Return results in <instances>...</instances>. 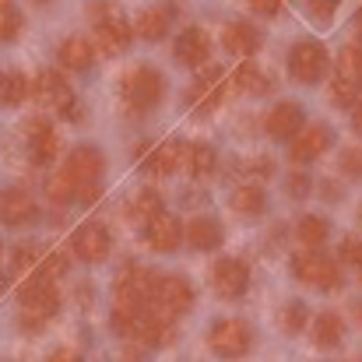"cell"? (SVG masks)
I'll use <instances>...</instances> for the list:
<instances>
[{
	"instance_id": "277c9868",
	"label": "cell",
	"mask_w": 362,
	"mask_h": 362,
	"mask_svg": "<svg viewBox=\"0 0 362 362\" xmlns=\"http://www.w3.org/2000/svg\"><path fill=\"white\" fill-rule=\"evenodd\" d=\"M148 303H151L155 313H162V317L173 320V317H180V313H187V310L194 306V285H190L187 278H180V274L155 278Z\"/></svg>"
},
{
	"instance_id": "e575fe53",
	"label": "cell",
	"mask_w": 362,
	"mask_h": 362,
	"mask_svg": "<svg viewBox=\"0 0 362 362\" xmlns=\"http://www.w3.org/2000/svg\"><path fill=\"white\" fill-rule=\"evenodd\" d=\"M74 194H78V190H74V183H71L64 173H60V176H53V180L46 183V197H49L53 204H71V201H74Z\"/></svg>"
},
{
	"instance_id": "5bb4252c",
	"label": "cell",
	"mask_w": 362,
	"mask_h": 362,
	"mask_svg": "<svg viewBox=\"0 0 362 362\" xmlns=\"http://www.w3.org/2000/svg\"><path fill=\"white\" fill-rule=\"evenodd\" d=\"M144 243H148V250H155V253H173L180 243H183V226H180V218L176 215H155L148 226H144Z\"/></svg>"
},
{
	"instance_id": "8d00e7d4",
	"label": "cell",
	"mask_w": 362,
	"mask_h": 362,
	"mask_svg": "<svg viewBox=\"0 0 362 362\" xmlns=\"http://www.w3.org/2000/svg\"><path fill=\"white\" fill-rule=\"evenodd\" d=\"M35 271H39V278L57 281V278L67 271V257H64V253H49V257H42V260L35 264Z\"/></svg>"
},
{
	"instance_id": "cb8c5ba5",
	"label": "cell",
	"mask_w": 362,
	"mask_h": 362,
	"mask_svg": "<svg viewBox=\"0 0 362 362\" xmlns=\"http://www.w3.org/2000/svg\"><path fill=\"white\" fill-rule=\"evenodd\" d=\"M134 32L148 42H158L165 32H169V11L165 7H144L134 21Z\"/></svg>"
},
{
	"instance_id": "2e32d148",
	"label": "cell",
	"mask_w": 362,
	"mask_h": 362,
	"mask_svg": "<svg viewBox=\"0 0 362 362\" xmlns=\"http://www.w3.org/2000/svg\"><path fill=\"white\" fill-rule=\"evenodd\" d=\"M134 338H137L144 349H162V345L173 341V324H169V317H162V313H155V310H144V313H137V320H134Z\"/></svg>"
},
{
	"instance_id": "d6986e66",
	"label": "cell",
	"mask_w": 362,
	"mask_h": 362,
	"mask_svg": "<svg viewBox=\"0 0 362 362\" xmlns=\"http://www.w3.org/2000/svg\"><path fill=\"white\" fill-rule=\"evenodd\" d=\"M28 95H35L39 106H67L74 95H71V85L57 74V71H42L35 78V85H28Z\"/></svg>"
},
{
	"instance_id": "ffe728a7",
	"label": "cell",
	"mask_w": 362,
	"mask_h": 362,
	"mask_svg": "<svg viewBox=\"0 0 362 362\" xmlns=\"http://www.w3.org/2000/svg\"><path fill=\"white\" fill-rule=\"evenodd\" d=\"M222 46L233 53V57H253L260 49V32L257 25L250 21H229L226 32H222Z\"/></svg>"
},
{
	"instance_id": "6da1fadb",
	"label": "cell",
	"mask_w": 362,
	"mask_h": 362,
	"mask_svg": "<svg viewBox=\"0 0 362 362\" xmlns=\"http://www.w3.org/2000/svg\"><path fill=\"white\" fill-rule=\"evenodd\" d=\"M151 285H155V274L148 267H137V264H127L113 285V313L120 317H137L148 310V296H151Z\"/></svg>"
},
{
	"instance_id": "3957f363",
	"label": "cell",
	"mask_w": 362,
	"mask_h": 362,
	"mask_svg": "<svg viewBox=\"0 0 362 362\" xmlns=\"http://www.w3.org/2000/svg\"><path fill=\"white\" fill-rule=\"evenodd\" d=\"M120 92H123L127 110L148 113L151 106L162 103V95H165V78H162V71H155V67L144 64V67H137V71H130V74L123 78Z\"/></svg>"
},
{
	"instance_id": "ee69618b",
	"label": "cell",
	"mask_w": 362,
	"mask_h": 362,
	"mask_svg": "<svg viewBox=\"0 0 362 362\" xmlns=\"http://www.w3.org/2000/svg\"><path fill=\"white\" fill-rule=\"evenodd\" d=\"M46 362H81V356H78L74 349H57V352H53Z\"/></svg>"
},
{
	"instance_id": "f35d334b",
	"label": "cell",
	"mask_w": 362,
	"mask_h": 362,
	"mask_svg": "<svg viewBox=\"0 0 362 362\" xmlns=\"http://www.w3.org/2000/svg\"><path fill=\"white\" fill-rule=\"evenodd\" d=\"M331 92H334V99H338L341 106H352V103L359 99V88H356V85H349V81H341V78H334V81H331Z\"/></svg>"
},
{
	"instance_id": "b9f144b4",
	"label": "cell",
	"mask_w": 362,
	"mask_h": 362,
	"mask_svg": "<svg viewBox=\"0 0 362 362\" xmlns=\"http://www.w3.org/2000/svg\"><path fill=\"white\" fill-rule=\"evenodd\" d=\"M288 194H292V197H306V194H310V180H306L303 173H296V176L288 180Z\"/></svg>"
},
{
	"instance_id": "44dd1931",
	"label": "cell",
	"mask_w": 362,
	"mask_h": 362,
	"mask_svg": "<svg viewBox=\"0 0 362 362\" xmlns=\"http://www.w3.org/2000/svg\"><path fill=\"white\" fill-rule=\"evenodd\" d=\"M57 57H60V64H64L67 71H88V67L95 64V46H92L88 39H81V35H67V39L60 42Z\"/></svg>"
},
{
	"instance_id": "603a6c76",
	"label": "cell",
	"mask_w": 362,
	"mask_h": 362,
	"mask_svg": "<svg viewBox=\"0 0 362 362\" xmlns=\"http://www.w3.org/2000/svg\"><path fill=\"white\" fill-rule=\"evenodd\" d=\"M183 155H187V148H183L180 141H169V144H162V148H155V151L148 155L144 169H148L151 176H169V173H176V169L183 165Z\"/></svg>"
},
{
	"instance_id": "f5cc1de1",
	"label": "cell",
	"mask_w": 362,
	"mask_h": 362,
	"mask_svg": "<svg viewBox=\"0 0 362 362\" xmlns=\"http://www.w3.org/2000/svg\"><path fill=\"white\" fill-rule=\"evenodd\" d=\"M4 4H7V0H0V7H4Z\"/></svg>"
},
{
	"instance_id": "7bdbcfd3",
	"label": "cell",
	"mask_w": 362,
	"mask_h": 362,
	"mask_svg": "<svg viewBox=\"0 0 362 362\" xmlns=\"http://www.w3.org/2000/svg\"><path fill=\"white\" fill-rule=\"evenodd\" d=\"M250 7H253L257 14H264V18H271V14H278V7H281V0H250Z\"/></svg>"
},
{
	"instance_id": "74e56055",
	"label": "cell",
	"mask_w": 362,
	"mask_h": 362,
	"mask_svg": "<svg viewBox=\"0 0 362 362\" xmlns=\"http://www.w3.org/2000/svg\"><path fill=\"white\" fill-rule=\"evenodd\" d=\"M341 173L345 176H362V148H345L341 151Z\"/></svg>"
},
{
	"instance_id": "83f0119b",
	"label": "cell",
	"mask_w": 362,
	"mask_h": 362,
	"mask_svg": "<svg viewBox=\"0 0 362 362\" xmlns=\"http://www.w3.org/2000/svg\"><path fill=\"white\" fill-rule=\"evenodd\" d=\"M267 208V197H264V190L257 187V183H243L233 190V211H240V215H260Z\"/></svg>"
},
{
	"instance_id": "9a60e30c",
	"label": "cell",
	"mask_w": 362,
	"mask_h": 362,
	"mask_svg": "<svg viewBox=\"0 0 362 362\" xmlns=\"http://www.w3.org/2000/svg\"><path fill=\"white\" fill-rule=\"evenodd\" d=\"M110 233L103 229V226H81L78 233H74V240H71V246H74V257H81L85 264H99V260H106L110 257Z\"/></svg>"
},
{
	"instance_id": "d590c367",
	"label": "cell",
	"mask_w": 362,
	"mask_h": 362,
	"mask_svg": "<svg viewBox=\"0 0 362 362\" xmlns=\"http://www.w3.org/2000/svg\"><path fill=\"white\" fill-rule=\"evenodd\" d=\"M18 32H21V14L11 4H4L0 7V42H11Z\"/></svg>"
},
{
	"instance_id": "7a4b0ae2",
	"label": "cell",
	"mask_w": 362,
	"mask_h": 362,
	"mask_svg": "<svg viewBox=\"0 0 362 362\" xmlns=\"http://www.w3.org/2000/svg\"><path fill=\"white\" fill-rule=\"evenodd\" d=\"M21 317H25V327L28 331H35V327H42L57 310H60V292H57V285L49 281V278H32V281H25L21 285Z\"/></svg>"
},
{
	"instance_id": "30bf717a",
	"label": "cell",
	"mask_w": 362,
	"mask_h": 362,
	"mask_svg": "<svg viewBox=\"0 0 362 362\" xmlns=\"http://www.w3.org/2000/svg\"><path fill=\"white\" fill-rule=\"evenodd\" d=\"M103 169H106V158H103V151L92 148V144L74 148V151L67 155V162H64V176L74 183V190H78L81 183H99Z\"/></svg>"
},
{
	"instance_id": "4dcf8cb0",
	"label": "cell",
	"mask_w": 362,
	"mask_h": 362,
	"mask_svg": "<svg viewBox=\"0 0 362 362\" xmlns=\"http://www.w3.org/2000/svg\"><path fill=\"white\" fill-rule=\"evenodd\" d=\"M338 78L362 88V46H345L338 53Z\"/></svg>"
},
{
	"instance_id": "816d5d0a",
	"label": "cell",
	"mask_w": 362,
	"mask_h": 362,
	"mask_svg": "<svg viewBox=\"0 0 362 362\" xmlns=\"http://www.w3.org/2000/svg\"><path fill=\"white\" fill-rule=\"evenodd\" d=\"M0 257H4V246H0Z\"/></svg>"
},
{
	"instance_id": "7c38bea8",
	"label": "cell",
	"mask_w": 362,
	"mask_h": 362,
	"mask_svg": "<svg viewBox=\"0 0 362 362\" xmlns=\"http://www.w3.org/2000/svg\"><path fill=\"white\" fill-rule=\"evenodd\" d=\"M288 141H292V144H288L292 162H313L317 155H324V151L331 148L334 134H331V127L313 123V127H299V134H292Z\"/></svg>"
},
{
	"instance_id": "f546056e",
	"label": "cell",
	"mask_w": 362,
	"mask_h": 362,
	"mask_svg": "<svg viewBox=\"0 0 362 362\" xmlns=\"http://www.w3.org/2000/svg\"><path fill=\"white\" fill-rule=\"evenodd\" d=\"M28 99V78L21 71H7L0 78V103L4 106H21Z\"/></svg>"
},
{
	"instance_id": "7402d4cb",
	"label": "cell",
	"mask_w": 362,
	"mask_h": 362,
	"mask_svg": "<svg viewBox=\"0 0 362 362\" xmlns=\"http://www.w3.org/2000/svg\"><path fill=\"white\" fill-rule=\"evenodd\" d=\"M183 236H187V243H190L194 250H215V246H222V236H226V233H222V226H218L215 218L197 215V218L187 222Z\"/></svg>"
},
{
	"instance_id": "f1b7e54d",
	"label": "cell",
	"mask_w": 362,
	"mask_h": 362,
	"mask_svg": "<svg viewBox=\"0 0 362 362\" xmlns=\"http://www.w3.org/2000/svg\"><path fill=\"white\" fill-rule=\"evenodd\" d=\"M127 215H130L134 222H144V226H148L155 215H162V197H158V190H141V194L130 201Z\"/></svg>"
},
{
	"instance_id": "bcb514c9",
	"label": "cell",
	"mask_w": 362,
	"mask_h": 362,
	"mask_svg": "<svg viewBox=\"0 0 362 362\" xmlns=\"http://www.w3.org/2000/svg\"><path fill=\"white\" fill-rule=\"evenodd\" d=\"M352 120H356V127L362 130V99H356V103H352Z\"/></svg>"
},
{
	"instance_id": "484cf974",
	"label": "cell",
	"mask_w": 362,
	"mask_h": 362,
	"mask_svg": "<svg viewBox=\"0 0 362 362\" xmlns=\"http://www.w3.org/2000/svg\"><path fill=\"white\" fill-rule=\"evenodd\" d=\"M183 165H187V173L197 176V180L211 176V173H215V148H211V144H190L187 155H183Z\"/></svg>"
},
{
	"instance_id": "60d3db41",
	"label": "cell",
	"mask_w": 362,
	"mask_h": 362,
	"mask_svg": "<svg viewBox=\"0 0 362 362\" xmlns=\"http://www.w3.org/2000/svg\"><path fill=\"white\" fill-rule=\"evenodd\" d=\"M310 14L317 18V21H331V14H334V0H310Z\"/></svg>"
},
{
	"instance_id": "e0dca14e",
	"label": "cell",
	"mask_w": 362,
	"mask_h": 362,
	"mask_svg": "<svg viewBox=\"0 0 362 362\" xmlns=\"http://www.w3.org/2000/svg\"><path fill=\"white\" fill-rule=\"evenodd\" d=\"M303 123H306V117H303V106H299V103H278V106L267 113L264 130H267L271 141H288L292 134H299Z\"/></svg>"
},
{
	"instance_id": "4fadbf2b",
	"label": "cell",
	"mask_w": 362,
	"mask_h": 362,
	"mask_svg": "<svg viewBox=\"0 0 362 362\" xmlns=\"http://www.w3.org/2000/svg\"><path fill=\"white\" fill-rule=\"evenodd\" d=\"M35 218H39V204L28 190L11 187V190L0 194V222L4 226H28Z\"/></svg>"
},
{
	"instance_id": "c3c4849f",
	"label": "cell",
	"mask_w": 362,
	"mask_h": 362,
	"mask_svg": "<svg viewBox=\"0 0 362 362\" xmlns=\"http://www.w3.org/2000/svg\"><path fill=\"white\" fill-rule=\"evenodd\" d=\"M4 288H7V278H4V274H0V296H4Z\"/></svg>"
},
{
	"instance_id": "52a82bcc",
	"label": "cell",
	"mask_w": 362,
	"mask_h": 362,
	"mask_svg": "<svg viewBox=\"0 0 362 362\" xmlns=\"http://www.w3.org/2000/svg\"><path fill=\"white\" fill-rule=\"evenodd\" d=\"M292 271H296L299 281H306V285H313V288H324V292H327V288H341V271H338V264H334L331 257L317 253V250L296 253Z\"/></svg>"
},
{
	"instance_id": "681fc988",
	"label": "cell",
	"mask_w": 362,
	"mask_h": 362,
	"mask_svg": "<svg viewBox=\"0 0 362 362\" xmlns=\"http://www.w3.org/2000/svg\"><path fill=\"white\" fill-rule=\"evenodd\" d=\"M32 4H49V0H32Z\"/></svg>"
},
{
	"instance_id": "f907efd6",
	"label": "cell",
	"mask_w": 362,
	"mask_h": 362,
	"mask_svg": "<svg viewBox=\"0 0 362 362\" xmlns=\"http://www.w3.org/2000/svg\"><path fill=\"white\" fill-rule=\"evenodd\" d=\"M359 226H362V208H359Z\"/></svg>"
},
{
	"instance_id": "9c48e42d",
	"label": "cell",
	"mask_w": 362,
	"mask_h": 362,
	"mask_svg": "<svg viewBox=\"0 0 362 362\" xmlns=\"http://www.w3.org/2000/svg\"><path fill=\"white\" fill-rule=\"evenodd\" d=\"M208 281H211L215 296H222V299H240L243 292L250 288V264H246V260H236V257H222V260L211 264Z\"/></svg>"
},
{
	"instance_id": "836d02e7",
	"label": "cell",
	"mask_w": 362,
	"mask_h": 362,
	"mask_svg": "<svg viewBox=\"0 0 362 362\" xmlns=\"http://www.w3.org/2000/svg\"><path fill=\"white\" fill-rule=\"evenodd\" d=\"M42 260V250L35 246V243H21L18 250H14V257H11V264H14V274H28L35 264Z\"/></svg>"
},
{
	"instance_id": "4316f807",
	"label": "cell",
	"mask_w": 362,
	"mask_h": 362,
	"mask_svg": "<svg viewBox=\"0 0 362 362\" xmlns=\"http://www.w3.org/2000/svg\"><path fill=\"white\" fill-rule=\"evenodd\" d=\"M233 85H236V92H243V95H264V92L271 88V78H267L260 67L243 64L240 71L233 74Z\"/></svg>"
},
{
	"instance_id": "8992f818",
	"label": "cell",
	"mask_w": 362,
	"mask_h": 362,
	"mask_svg": "<svg viewBox=\"0 0 362 362\" xmlns=\"http://www.w3.org/2000/svg\"><path fill=\"white\" fill-rule=\"evenodd\" d=\"M324 67H327V53L317 39H303L288 49V74L296 85H317L324 78Z\"/></svg>"
},
{
	"instance_id": "ba28073f",
	"label": "cell",
	"mask_w": 362,
	"mask_h": 362,
	"mask_svg": "<svg viewBox=\"0 0 362 362\" xmlns=\"http://www.w3.org/2000/svg\"><path fill=\"white\" fill-rule=\"evenodd\" d=\"M95 14V46L103 53H120L123 46L130 42V25L113 4H92Z\"/></svg>"
},
{
	"instance_id": "db71d44e",
	"label": "cell",
	"mask_w": 362,
	"mask_h": 362,
	"mask_svg": "<svg viewBox=\"0 0 362 362\" xmlns=\"http://www.w3.org/2000/svg\"><path fill=\"white\" fill-rule=\"evenodd\" d=\"M359 46H362V42H359Z\"/></svg>"
},
{
	"instance_id": "8fae6325",
	"label": "cell",
	"mask_w": 362,
	"mask_h": 362,
	"mask_svg": "<svg viewBox=\"0 0 362 362\" xmlns=\"http://www.w3.org/2000/svg\"><path fill=\"white\" fill-rule=\"evenodd\" d=\"M25 141H28V155H32L35 165L53 162L57 151H60V134L53 130V123L46 120V117H32V120L25 123Z\"/></svg>"
},
{
	"instance_id": "ac0fdd59",
	"label": "cell",
	"mask_w": 362,
	"mask_h": 362,
	"mask_svg": "<svg viewBox=\"0 0 362 362\" xmlns=\"http://www.w3.org/2000/svg\"><path fill=\"white\" fill-rule=\"evenodd\" d=\"M173 57H176L180 64H187V67L204 64V60L211 57V35H208L204 28H187V32H180V39H176V46H173Z\"/></svg>"
},
{
	"instance_id": "d6a6232c",
	"label": "cell",
	"mask_w": 362,
	"mask_h": 362,
	"mask_svg": "<svg viewBox=\"0 0 362 362\" xmlns=\"http://www.w3.org/2000/svg\"><path fill=\"white\" fill-rule=\"evenodd\" d=\"M306 320H310V310L303 303H285V310H281V331L285 334H299L306 327Z\"/></svg>"
},
{
	"instance_id": "1f68e13d",
	"label": "cell",
	"mask_w": 362,
	"mask_h": 362,
	"mask_svg": "<svg viewBox=\"0 0 362 362\" xmlns=\"http://www.w3.org/2000/svg\"><path fill=\"white\" fill-rule=\"evenodd\" d=\"M299 243L306 246V250H317L320 243H327V233H331V226H327V218H320V215H306V218H299Z\"/></svg>"
},
{
	"instance_id": "7dc6e473",
	"label": "cell",
	"mask_w": 362,
	"mask_h": 362,
	"mask_svg": "<svg viewBox=\"0 0 362 362\" xmlns=\"http://www.w3.org/2000/svg\"><path fill=\"white\" fill-rule=\"evenodd\" d=\"M352 271H356V278H359V281H362V260H359V264H356V267H352Z\"/></svg>"
},
{
	"instance_id": "f6af8a7d",
	"label": "cell",
	"mask_w": 362,
	"mask_h": 362,
	"mask_svg": "<svg viewBox=\"0 0 362 362\" xmlns=\"http://www.w3.org/2000/svg\"><path fill=\"white\" fill-rule=\"evenodd\" d=\"M246 173H260V176L271 173V158H250L246 162Z\"/></svg>"
},
{
	"instance_id": "d4e9b609",
	"label": "cell",
	"mask_w": 362,
	"mask_h": 362,
	"mask_svg": "<svg viewBox=\"0 0 362 362\" xmlns=\"http://www.w3.org/2000/svg\"><path fill=\"white\" fill-rule=\"evenodd\" d=\"M341 338H345V324H341L338 313H320V317L313 320V341H317L320 349H338Z\"/></svg>"
},
{
	"instance_id": "ab89813d",
	"label": "cell",
	"mask_w": 362,
	"mask_h": 362,
	"mask_svg": "<svg viewBox=\"0 0 362 362\" xmlns=\"http://www.w3.org/2000/svg\"><path fill=\"white\" fill-rule=\"evenodd\" d=\"M341 260L349 264V267H356L362 260V240H356V236H345L341 240Z\"/></svg>"
},
{
	"instance_id": "5b68a950",
	"label": "cell",
	"mask_w": 362,
	"mask_h": 362,
	"mask_svg": "<svg viewBox=\"0 0 362 362\" xmlns=\"http://www.w3.org/2000/svg\"><path fill=\"white\" fill-rule=\"evenodd\" d=\"M208 345H211V352L222 356V359H243V356L253 349V331H250V324L226 317V320H215V324H211Z\"/></svg>"
}]
</instances>
